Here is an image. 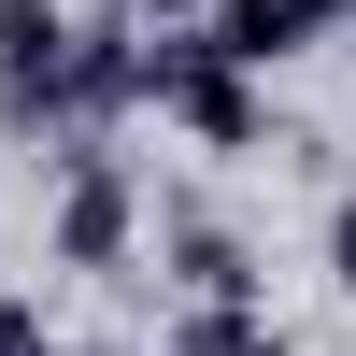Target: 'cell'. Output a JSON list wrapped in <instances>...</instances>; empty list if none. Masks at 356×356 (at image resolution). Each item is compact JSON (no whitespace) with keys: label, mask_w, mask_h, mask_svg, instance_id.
I'll list each match as a JSON object with an SVG mask.
<instances>
[{"label":"cell","mask_w":356,"mask_h":356,"mask_svg":"<svg viewBox=\"0 0 356 356\" xmlns=\"http://www.w3.org/2000/svg\"><path fill=\"white\" fill-rule=\"evenodd\" d=\"M143 100H157V114H171L186 143H214V157H243V143L271 129L257 72H228V57L200 43V29H157V43H143Z\"/></svg>","instance_id":"obj_1"},{"label":"cell","mask_w":356,"mask_h":356,"mask_svg":"<svg viewBox=\"0 0 356 356\" xmlns=\"http://www.w3.org/2000/svg\"><path fill=\"white\" fill-rule=\"evenodd\" d=\"M356 0H200V43L228 57V72H285V57H314Z\"/></svg>","instance_id":"obj_2"},{"label":"cell","mask_w":356,"mask_h":356,"mask_svg":"<svg viewBox=\"0 0 356 356\" xmlns=\"http://www.w3.org/2000/svg\"><path fill=\"white\" fill-rule=\"evenodd\" d=\"M143 228V186L100 157V143H72V186H57V271H114Z\"/></svg>","instance_id":"obj_3"},{"label":"cell","mask_w":356,"mask_h":356,"mask_svg":"<svg viewBox=\"0 0 356 356\" xmlns=\"http://www.w3.org/2000/svg\"><path fill=\"white\" fill-rule=\"evenodd\" d=\"M57 57H72V0H0V114L15 129H43Z\"/></svg>","instance_id":"obj_4"},{"label":"cell","mask_w":356,"mask_h":356,"mask_svg":"<svg viewBox=\"0 0 356 356\" xmlns=\"http://www.w3.org/2000/svg\"><path fill=\"white\" fill-rule=\"evenodd\" d=\"M171 271H186V300H257V257L214 214H171Z\"/></svg>","instance_id":"obj_5"},{"label":"cell","mask_w":356,"mask_h":356,"mask_svg":"<svg viewBox=\"0 0 356 356\" xmlns=\"http://www.w3.org/2000/svg\"><path fill=\"white\" fill-rule=\"evenodd\" d=\"M171 356H285V328H257V300H200L171 328Z\"/></svg>","instance_id":"obj_6"},{"label":"cell","mask_w":356,"mask_h":356,"mask_svg":"<svg viewBox=\"0 0 356 356\" xmlns=\"http://www.w3.org/2000/svg\"><path fill=\"white\" fill-rule=\"evenodd\" d=\"M328 285H342V300H356V200H342V214H328Z\"/></svg>","instance_id":"obj_7"},{"label":"cell","mask_w":356,"mask_h":356,"mask_svg":"<svg viewBox=\"0 0 356 356\" xmlns=\"http://www.w3.org/2000/svg\"><path fill=\"white\" fill-rule=\"evenodd\" d=\"M0 356H43V314L29 300H0Z\"/></svg>","instance_id":"obj_8"},{"label":"cell","mask_w":356,"mask_h":356,"mask_svg":"<svg viewBox=\"0 0 356 356\" xmlns=\"http://www.w3.org/2000/svg\"><path fill=\"white\" fill-rule=\"evenodd\" d=\"M43 356H100V342H43Z\"/></svg>","instance_id":"obj_9"}]
</instances>
